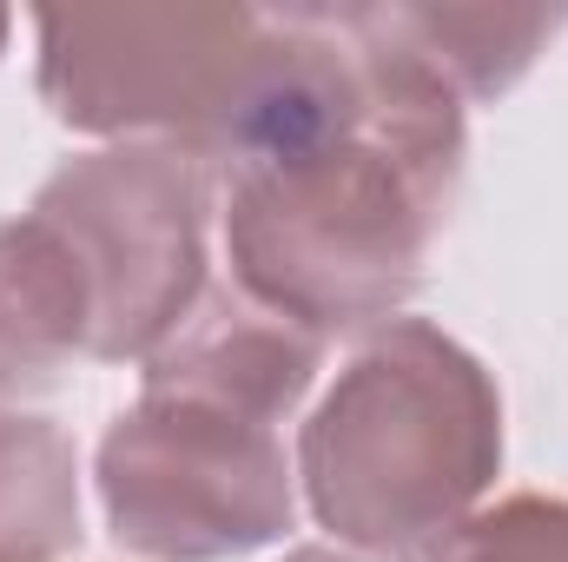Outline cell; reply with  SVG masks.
<instances>
[{"label": "cell", "mask_w": 568, "mask_h": 562, "mask_svg": "<svg viewBox=\"0 0 568 562\" xmlns=\"http://www.w3.org/2000/svg\"><path fill=\"white\" fill-rule=\"evenodd\" d=\"M80 543V456L47 418L0 411V562H60Z\"/></svg>", "instance_id": "cell-8"}, {"label": "cell", "mask_w": 568, "mask_h": 562, "mask_svg": "<svg viewBox=\"0 0 568 562\" xmlns=\"http://www.w3.org/2000/svg\"><path fill=\"white\" fill-rule=\"evenodd\" d=\"M503 463L489 371L424 318L384 324L324 391L297 436L311 516L371 556L443 543Z\"/></svg>", "instance_id": "cell-4"}, {"label": "cell", "mask_w": 568, "mask_h": 562, "mask_svg": "<svg viewBox=\"0 0 568 562\" xmlns=\"http://www.w3.org/2000/svg\"><path fill=\"white\" fill-rule=\"evenodd\" d=\"M324 338L219 284L145 358V391L100 443L106 530L159 562L252 556L291 530L278 423L297 411Z\"/></svg>", "instance_id": "cell-2"}, {"label": "cell", "mask_w": 568, "mask_h": 562, "mask_svg": "<svg viewBox=\"0 0 568 562\" xmlns=\"http://www.w3.org/2000/svg\"><path fill=\"white\" fill-rule=\"evenodd\" d=\"M93 358V298L47 219H0V398Z\"/></svg>", "instance_id": "cell-6"}, {"label": "cell", "mask_w": 568, "mask_h": 562, "mask_svg": "<svg viewBox=\"0 0 568 562\" xmlns=\"http://www.w3.org/2000/svg\"><path fill=\"white\" fill-rule=\"evenodd\" d=\"M377 33H390L404 53H417L456 100H496L509 93L542 40H556L568 13L542 7H371Z\"/></svg>", "instance_id": "cell-7"}, {"label": "cell", "mask_w": 568, "mask_h": 562, "mask_svg": "<svg viewBox=\"0 0 568 562\" xmlns=\"http://www.w3.org/2000/svg\"><path fill=\"white\" fill-rule=\"evenodd\" d=\"M424 562H568V496H509L463 516Z\"/></svg>", "instance_id": "cell-9"}, {"label": "cell", "mask_w": 568, "mask_h": 562, "mask_svg": "<svg viewBox=\"0 0 568 562\" xmlns=\"http://www.w3.org/2000/svg\"><path fill=\"white\" fill-rule=\"evenodd\" d=\"M331 27L337 73L225 179L239 291L317 338L390 318L424 284L463 179V100L377 33L371 7H337Z\"/></svg>", "instance_id": "cell-1"}, {"label": "cell", "mask_w": 568, "mask_h": 562, "mask_svg": "<svg viewBox=\"0 0 568 562\" xmlns=\"http://www.w3.org/2000/svg\"><path fill=\"white\" fill-rule=\"evenodd\" d=\"M33 219L60 232L93 298V358H152L205 298L212 165L179 145H106L67 159Z\"/></svg>", "instance_id": "cell-5"}, {"label": "cell", "mask_w": 568, "mask_h": 562, "mask_svg": "<svg viewBox=\"0 0 568 562\" xmlns=\"http://www.w3.org/2000/svg\"><path fill=\"white\" fill-rule=\"evenodd\" d=\"M7 33H13V13H7V7H0V47H7Z\"/></svg>", "instance_id": "cell-11"}, {"label": "cell", "mask_w": 568, "mask_h": 562, "mask_svg": "<svg viewBox=\"0 0 568 562\" xmlns=\"http://www.w3.org/2000/svg\"><path fill=\"white\" fill-rule=\"evenodd\" d=\"M284 562H357V556H337V550H291Z\"/></svg>", "instance_id": "cell-10"}, {"label": "cell", "mask_w": 568, "mask_h": 562, "mask_svg": "<svg viewBox=\"0 0 568 562\" xmlns=\"http://www.w3.org/2000/svg\"><path fill=\"white\" fill-rule=\"evenodd\" d=\"M344 40L324 7H126L40 13V100L60 127L192 159H245L337 73Z\"/></svg>", "instance_id": "cell-3"}]
</instances>
